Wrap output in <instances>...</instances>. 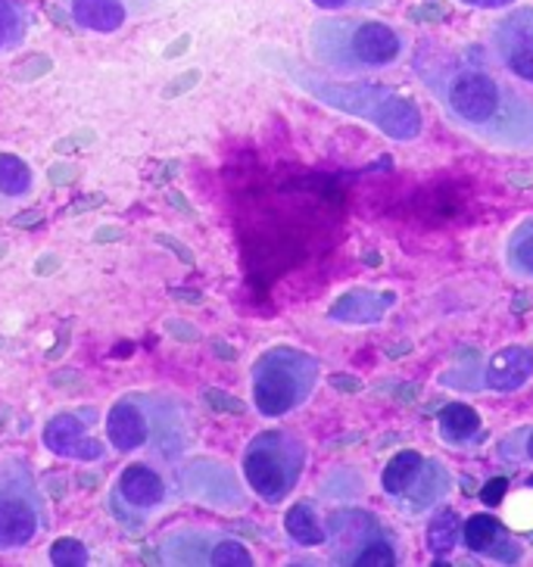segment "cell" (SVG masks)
<instances>
[{
  "label": "cell",
  "mask_w": 533,
  "mask_h": 567,
  "mask_svg": "<svg viewBox=\"0 0 533 567\" xmlns=\"http://www.w3.org/2000/svg\"><path fill=\"white\" fill-rule=\"evenodd\" d=\"M412 63L455 128L490 147L533 151V101L502 82L481 48H440L424 41Z\"/></svg>",
  "instance_id": "6da1fadb"
},
{
  "label": "cell",
  "mask_w": 533,
  "mask_h": 567,
  "mask_svg": "<svg viewBox=\"0 0 533 567\" xmlns=\"http://www.w3.org/2000/svg\"><path fill=\"white\" fill-rule=\"evenodd\" d=\"M309 48L321 66L340 75H362L393 66L406 51L402 34L378 19H318L309 29Z\"/></svg>",
  "instance_id": "7a4b0ae2"
},
{
  "label": "cell",
  "mask_w": 533,
  "mask_h": 567,
  "mask_svg": "<svg viewBox=\"0 0 533 567\" xmlns=\"http://www.w3.org/2000/svg\"><path fill=\"white\" fill-rule=\"evenodd\" d=\"M318 365L306 352L271 350L253 368V396L263 415H284L309 400Z\"/></svg>",
  "instance_id": "3957f363"
},
{
  "label": "cell",
  "mask_w": 533,
  "mask_h": 567,
  "mask_svg": "<svg viewBox=\"0 0 533 567\" xmlns=\"http://www.w3.org/2000/svg\"><path fill=\"white\" fill-rule=\"evenodd\" d=\"M244 471L250 486L266 502H281L303 471V446L294 436L271 431L263 434L244 458Z\"/></svg>",
  "instance_id": "277c9868"
},
{
  "label": "cell",
  "mask_w": 533,
  "mask_h": 567,
  "mask_svg": "<svg viewBox=\"0 0 533 567\" xmlns=\"http://www.w3.org/2000/svg\"><path fill=\"white\" fill-rule=\"evenodd\" d=\"M318 97L334 103L337 110L368 116L381 132L397 137V141H412L421 132V113H418L416 103H409L406 97H397V94H390L387 87H378V84L340 87L337 94L334 91H318Z\"/></svg>",
  "instance_id": "5b68a950"
},
{
  "label": "cell",
  "mask_w": 533,
  "mask_h": 567,
  "mask_svg": "<svg viewBox=\"0 0 533 567\" xmlns=\"http://www.w3.org/2000/svg\"><path fill=\"white\" fill-rule=\"evenodd\" d=\"M490 51L509 75L533 84V7H517L493 25Z\"/></svg>",
  "instance_id": "8992f818"
},
{
  "label": "cell",
  "mask_w": 533,
  "mask_h": 567,
  "mask_svg": "<svg viewBox=\"0 0 533 567\" xmlns=\"http://www.w3.org/2000/svg\"><path fill=\"white\" fill-rule=\"evenodd\" d=\"M38 530V502L29 486L0 484V549H19L32 543Z\"/></svg>",
  "instance_id": "52a82bcc"
},
{
  "label": "cell",
  "mask_w": 533,
  "mask_h": 567,
  "mask_svg": "<svg viewBox=\"0 0 533 567\" xmlns=\"http://www.w3.org/2000/svg\"><path fill=\"white\" fill-rule=\"evenodd\" d=\"M331 539H334V561L352 565V558L371 543L387 539L383 527L368 515V512H337L331 517Z\"/></svg>",
  "instance_id": "ba28073f"
},
{
  "label": "cell",
  "mask_w": 533,
  "mask_h": 567,
  "mask_svg": "<svg viewBox=\"0 0 533 567\" xmlns=\"http://www.w3.org/2000/svg\"><path fill=\"white\" fill-rule=\"evenodd\" d=\"M462 539L471 551L478 555H490L493 561H502V565H517L521 561V546H517L512 536L505 534L496 517L490 515H474L468 517L465 527H462Z\"/></svg>",
  "instance_id": "9c48e42d"
},
{
  "label": "cell",
  "mask_w": 533,
  "mask_h": 567,
  "mask_svg": "<svg viewBox=\"0 0 533 567\" xmlns=\"http://www.w3.org/2000/svg\"><path fill=\"white\" fill-rule=\"evenodd\" d=\"M533 374V350L531 347H505L493 352L483 368V384L496 393H512L531 381Z\"/></svg>",
  "instance_id": "30bf717a"
},
{
  "label": "cell",
  "mask_w": 533,
  "mask_h": 567,
  "mask_svg": "<svg viewBox=\"0 0 533 567\" xmlns=\"http://www.w3.org/2000/svg\"><path fill=\"white\" fill-rule=\"evenodd\" d=\"M48 446L60 455H75V458H84V462H94V458H103V443L101 440H91L84 434V424L79 417L60 415L53 417L48 424Z\"/></svg>",
  "instance_id": "8fae6325"
},
{
  "label": "cell",
  "mask_w": 533,
  "mask_h": 567,
  "mask_svg": "<svg viewBox=\"0 0 533 567\" xmlns=\"http://www.w3.org/2000/svg\"><path fill=\"white\" fill-rule=\"evenodd\" d=\"M447 493H450V474H447V467L440 465V462H433V458H424L418 477L409 484V489H406L397 502L402 505V512L418 515V512L437 505Z\"/></svg>",
  "instance_id": "7c38bea8"
},
{
  "label": "cell",
  "mask_w": 533,
  "mask_h": 567,
  "mask_svg": "<svg viewBox=\"0 0 533 567\" xmlns=\"http://www.w3.org/2000/svg\"><path fill=\"white\" fill-rule=\"evenodd\" d=\"M393 293H371V290H352L347 297L334 302V321H347V324H371L387 316V309L393 306Z\"/></svg>",
  "instance_id": "4fadbf2b"
},
{
  "label": "cell",
  "mask_w": 533,
  "mask_h": 567,
  "mask_svg": "<svg viewBox=\"0 0 533 567\" xmlns=\"http://www.w3.org/2000/svg\"><path fill=\"white\" fill-rule=\"evenodd\" d=\"M119 496H125L134 508H153L166 496V486L160 481V474L147 465H129L119 477Z\"/></svg>",
  "instance_id": "5bb4252c"
},
{
  "label": "cell",
  "mask_w": 533,
  "mask_h": 567,
  "mask_svg": "<svg viewBox=\"0 0 533 567\" xmlns=\"http://www.w3.org/2000/svg\"><path fill=\"white\" fill-rule=\"evenodd\" d=\"M106 434H110L116 450H137V446L147 443V417L141 415V409L132 405V402H119L106 417Z\"/></svg>",
  "instance_id": "9a60e30c"
},
{
  "label": "cell",
  "mask_w": 533,
  "mask_h": 567,
  "mask_svg": "<svg viewBox=\"0 0 533 567\" xmlns=\"http://www.w3.org/2000/svg\"><path fill=\"white\" fill-rule=\"evenodd\" d=\"M72 19L88 32H116L129 10L122 0H72Z\"/></svg>",
  "instance_id": "2e32d148"
},
{
  "label": "cell",
  "mask_w": 533,
  "mask_h": 567,
  "mask_svg": "<svg viewBox=\"0 0 533 567\" xmlns=\"http://www.w3.org/2000/svg\"><path fill=\"white\" fill-rule=\"evenodd\" d=\"M478 434H481V415L465 402H452L440 412V436L450 446L471 443V440H478Z\"/></svg>",
  "instance_id": "e0dca14e"
},
{
  "label": "cell",
  "mask_w": 533,
  "mask_h": 567,
  "mask_svg": "<svg viewBox=\"0 0 533 567\" xmlns=\"http://www.w3.org/2000/svg\"><path fill=\"white\" fill-rule=\"evenodd\" d=\"M424 465V455L416 450H406V452H397L387 467H383L381 474V486L387 496H393V499H400L402 493L409 489V484L418 477V471Z\"/></svg>",
  "instance_id": "ac0fdd59"
},
{
  "label": "cell",
  "mask_w": 533,
  "mask_h": 567,
  "mask_svg": "<svg viewBox=\"0 0 533 567\" xmlns=\"http://www.w3.org/2000/svg\"><path fill=\"white\" fill-rule=\"evenodd\" d=\"M284 530L290 534L294 543H300V546H321V543L328 539L325 527L318 524L316 512H312V505H306V502L294 505V508L287 512V517H284Z\"/></svg>",
  "instance_id": "d6986e66"
},
{
  "label": "cell",
  "mask_w": 533,
  "mask_h": 567,
  "mask_svg": "<svg viewBox=\"0 0 533 567\" xmlns=\"http://www.w3.org/2000/svg\"><path fill=\"white\" fill-rule=\"evenodd\" d=\"M505 262L517 278H533V218L521 221L509 244H505Z\"/></svg>",
  "instance_id": "ffe728a7"
},
{
  "label": "cell",
  "mask_w": 533,
  "mask_h": 567,
  "mask_svg": "<svg viewBox=\"0 0 533 567\" xmlns=\"http://www.w3.org/2000/svg\"><path fill=\"white\" fill-rule=\"evenodd\" d=\"M459 539H462V520H459V515L452 508H440L433 515L431 527H428V549H431V555H437V558L450 555L459 546Z\"/></svg>",
  "instance_id": "44dd1931"
},
{
  "label": "cell",
  "mask_w": 533,
  "mask_h": 567,
  "mask_svg": "<svg viewBox=\"0 0 533 567\" xmlns=\"http://www.w3.org/2000/svg\"><path fill=\"white\" fill-rule=\"evenodd\" d=\"M32 190V168L13 153H0V203L17 200Z\"/></svg>",
  "instance_id": "7402d4cb"
},
{
  "label": "cell",
  "mask_w": 533,
  "mask_h": 567,
  "mask_svg": "<svg viewBox=\"0 0 533 567\" xmlns=\"http://www.w3.org/2000/svg\"><path fill=\"white\" fill-rule=\"evenodd\" d=\"M25 29H29V13L17 0H0V51L17 48Z\"/></svg>",
  "instance_id": "603a6c76"
},
{
  "label": "cell",
  "mask_w": 533,
  "mask_h": 567,
  "mask_svg": "<svg viewBox=\"0 0 533 567\" xmlns=\"http://www.w3.org/2000/svg\"><path fill=\"white\" fill-rule=\"evenodd\" d=\"M51 561L60 567L69 565H88V549H84L79 539H72V536H63V539H57L51 546Z\"/></svg>",
  "instance_id": "cb8c5ba5"
},
{
  "label": "cell",
  "mask_w": 533,
  "mask_h": 567,
  "mask_svg": "<svg viewBox=\"0 0 533 567\" xmlns=\"http://www.w3.org/2000/svg\"><path fill=\"white\" fill-rule=\"evenodd\" d=\"M209 565H228V567H250L253 558L250 551L237 543H218L209 549Z\"/></svg>",
  "instance_id": "d4e9b609"
},
{
  "label": "cell",
  "mask_w": 533,
  "mask_h": 567,
  "mask_svg": "<svg viewBox=\"0 0 533 567\" xmlns=\"http://www.w3.org/2000/svg\"><path fill=\"white\" fill-rule=\"evenodd\" d=\"M201 400L206 402V409H213V412H218V415H244V412H247V405L237 400V396L218 393V390H213V386L201 390Z\"/></svg>",
  "instance_id": "484cf974"
},
{
  "label": "cell",
  "mask_w": 533,
  "mask_h": 567,
  "mask_svg": "<svg viewBox=\"0 0 533 567\" xmlns=\"http://www.w3.org/2000/svg\"><path fill=\"white\" fill-rule=\"evenodd\" d=\"M203 72L201 69H187V72H182L178 79H172V82L163 87V101H175V97H184V94H191L197 84H201Z\"/></svg>",
  "instance_id": "4316f807"
},
{
  "label": "cell",
  "mask_w": 533,
  "mask_h": 567,
  "mask_svg": "<svg viewBox=\"0 0 533 567\" xmlns=\"http://www.w3.org/2000/svg\"><path fill=\"white\" fill-rule=\"evenodd\" d=\"M98 141V132L94 128H79V132H72L69 137H60L57 144H53V153H60V156H66V153L82 151V147H91Z\"/></svg>",
  "instance_id": "83f0119b"
},
{
  "label": "cell",
  "mask_w": 533,
  "mask_h": 567,
  "mask_svg": "<svg viewBox=\"0 0 533 567\" xmlns=\"http://www.w3.org/2000/svg\"><path fill=\"white\" fill-rule=\"evenodd\" d=\"M53 69V60L51 56H44V53H38V56H32V60H25L22 66L13 72L19 82H34V79H41V75H48Z\"/></svg>",
  "instance_id": "f1b7e54d"
},
{
  "label": "cell",
  "mask_w": 533,
  "mask_h": 567,
  "mask_svg": "<svg viewBox=\"0 0 533 567\" xmlns=\"http://www.w3.org/2000/svg\"><path fill=\"white\" fill-rule=\"evenodd\" d=\"M168 331L172 340H178V343H197L201 340V328L197 324H191V321H184V318H166V324H163Z\"/></svg>",
  "instance_id": "f546056e"
},
{
  "label": "cell",
  "mask_w": 533,
  "mask_h": 567,
  "mask_svg": "<svg viewBox=\"0 0 533 567\" xmlns=\"http://www.w3.org/2000/svg\"><path fill=\"white\" fill-rule=\"evenodd\" d=\"M321 10H378L390 0H312Z\"/></svg>",
  "instance_id": "4dcf8cb0"
},
{
  "label": "cell",
  "mask_w": 533,
  "mask_h": 567,
  "mask_svg": "<svg viewBox=\"0 0 533 567\" xmlns=\"http://www.w3.org/2000/svg\"><path fill=\"white\" fill-rule=\"evenodd\" d=\"M156 244H160V247H166L168 252H175V256L182 259V266L191 268V266H194V262H197V259H194V250H191L187 244H182L178 237H172V234L160 231V234H156Z\"/></svg>",
  "instance_id": "1f68e13d"
},
{
  "label": "cell",
  "mask_w": 533,
  "mask_h": 567,
  "mask_svg": "<svg viewBox=\"0 0 533 567\" xmlns=\"http://www.w3.org/2000/svg\"><path fill=\"white\" fill-rule=\"evenodd\" d=\"M106 206V194H84V197H75V200L69 203V216H84V213H91V209H101Z\"/></svg>",
  "instance_id": "d6a6232c"
},
{
  "label": "cell",
  "mask_w": 533,
  "mask_h": 567,
  "mask_svg": "<svg viewBox=\"0 0 533 567\" xmlns=\"http://www.w3.org/2000/svg\"><path fill=\"white\" fill-rule=\"evenodd\" d=\"M60 268H63V259H60L57 252H41L38 262H34V275H38V278H51Z\"/></svg>",
  "instance_id": "836d02e7"
},
{
  "label": "cell",
  "mask_w": 533,
  "mask_h": 567,
  "mask_svg": "<svg viewBox=\"0 0 533 567\" xmlns=\"http://www.w3.org/2000/svg\"><path fill=\"white\" fill-rule=\"evenodd\" d=\"M125 228L122 225H101L98 231L91 234V240L94 244H119V240H125Z\"/></svg>",
  "instance_id": "e575fe53"
},
{
  "label": "cell",
  "mask_w": 533,
  "mask_h": 567,
  "mask_svg": "<svg viewBox=\"0 0 533 567\" xmlns=\"http://www.w3.org/2000/svg\"><path fill=\"white\" fill-rule=\"evenodd\" d=\"M505 489H509V481H505V477H496V481H490V484L483 486V493H481L483 505H500L502 496H505Z\"/></svg>",
  "instance_id": "d590c367"
},
{
  "label": "cell",
  "mask_w": 533,
  "mask_h": 567,
  "mask_svg": "<svg viewBox=\"0 0 533 567\" xmlns=\"http://www.w3.org/2000/svg\"><path fill=\"white\" fill-rule=\"evenodd\" d=\"M48 182L57 184V187H63V184L75 182V166H69V163H53L48 168Z\"/></svg>",
  "instance_id": "8d00e7d4"
},
{
  "label": "cell",
  "mask_w": 533,
  "mask_h": 567,
  "mask_svg": "<svg viewBox=\"0 0 533 567\" xmlns=\"http://www.w3.org/2000/svg\"><path fill=\"white\" fill-rule=\"evenodd\" d=\"M44 221V209H22L13 216V228H38Z\"/></svg>",
  "instance_id": "74e56055"
},
{
  "label": "cell",
  "mask_w": 533,
  "mask_h": 567,
  "mask_svg": "<svg viewBox=\"0 0 533 567\" xmlns=\"http://www.w3.org/2000/svg\"><path fill=\"white\" fill-rule=\"evenodd\" d=\"M168 297L184 302V306H201L203 302L201 290H187V287H172V290H168Z\"/></svg>",
  "instance_id": "f35d334b"
},
{
  "label": "cell",
  "mask_w": 533,
  "mask_h": 567,
  "mask_svg": "<svg viewBox=\"0 0 533 567\" xmlns=\"http://www.w3.org/2000/svg\"><path fill=\"white\" fill-rule=\"evenodd\" d=\"M331 386L334 390H340V393H359V390H362V381H359V378H350V374H334Z\"/></svg>",
  "instance_id": "ab89813d"
},
{
  "label": "cell",
  "mask_w": 533,
  "mask_h": 567,
  "mask_svg": "<svg viewBox=\"0 0 533 567\" xmlns=\"http://www.w3.org/2000/svg\"><path fill=\"white\" fill-rule=\"evenodd\" d=\"M166 200H168V206H175V209H178V213H182V216H187V218H194V216H197V213H194V206H191V203H187V197H184L182 190H168V194H166Z\"/></svg>",
  "instance_id": "60d3db41"
},
{
  "label": "cell",
  "mask_w": 533,
  "mask_h": 567,
  "mask_svg": "<svg viewBox=\"0 0 533 567\" xmlns=\"http://www.w3.org/2000/svg\"><path fill=\"white\" fill-rule=\"evenodd\" d=\"M459 3L474 7V10H505V7H512L515 0H459Z\"/></svg>",
  "instance_id": "b9f144b4"
},
{
  "label": "cell",
  "mask_w": 533,
  "mask_h": 567,
  "mask_svg": "<svg viewBox=\"0 0 533 567\" xmlns=\"http://www.w3.org/2000/svg\"><path fill=\"white\" fill-rule=\"evenodd\" d=\"M187 48H191V34H182V38H178L175 44H168L163 56H166V60H175V56H182V53H187Z\"/></svg>",
  "instance_id": "7bdbcfd3"
},
{
  "label": "cell",
  "mask_w": 533,
  "mask_h": 567,
  "mask_svg": "<svg viewBox=\"0 0 533 567\" xmlns=\"http://www.w3.org/2000/svg\"><path fill=\"white\" fill-rule=\"evenodd\" d=\"M79 381H82V374H75V371H57L51 378L53 386H79Z\"/></svg>",
  "instance_id": "ee69618b"
},
{
  "label": "cell",
  "mask_w": 533,
  "mask_h": 567,
  "mask_svg": "<svg viewBox=\"0 0 533 567\" xmlns=\"http://www.w3.org/2000/svg\"><path fill=\"white\" fill-rule=\"evenodd\" d=\"M524 434V440H521V462H533V427H527V431H521Z\"/></svg>",
  "instance_id": "f6af8a7d"
},
{
  "label": "cell",
  "mask_w": 533,
  "mask_h": 567,
  "mask_svg": "<svg viewBox=\"0 0 533 567\" xmlns=\"http://www.w3.org/2000/svg\"><path fill=\"white\" fill-rule=\"evenodd\" d=\"M213 352H216L218 359H228V362H234V359H237V350H234L232 343H222V340H216V343H213Z\"/></svg>",
  "instance_id": "bcb514c9"
},
{
  "label": "cell",
  "mask_w": 533,
  "mask_h": 567,
  "mask_svg": "<svg viewBox=\"0 0 533 567\" xmlns=\"http://www.w3.org/2000/svg\"><path fill=\"white\" fill-rule=\"evenodd\" d=\"M66 343H69V328H63V331H60V340H57V347L48 350V359H60L63 350H66Z\"/></svg>",
  "instance_id": "7dc6e473"
},
{
  "label": "cell",
  "mask_w": 533,
  "mask_h": 567,
  "mask_svg": "<svg viewBox=\"0 0 533 567\" xmlns=\"http://www.w3.org/2000/svg\"><path fill=\"white\" fill-rule=\"evenodd\" d=\"M48 484H51L53 499H63V496H66V484H63V477H60V474H57V477H51Z\"/></svg>",
  "instance_id": "c3c4849f"
},
{
  "label": "cell",
  "mask_w": 533,
  "mask_h": 567,
  "mask_svg": "<svg viewBox=\"0 0 533 567\" xmlns=\"http://www.w3.org/2000/svg\"><path fill=\"white\" fill-rule=\"evenodd\" d=\"M141 558H144L147 565H160V561H163V558H160V551H156V549H144V551H141Z\"/></svg>",
  "instance_id": "681fc988"
},
{
  "label": "cell",
  "mask_w": 533,
  "mask_h": 567,
  "mask_svg": "<svg viewBox=\"0 0 533 567\" xmlns=\"http://www.w3.org/2000/svg\"><path fill=\"white\" fill-rule=\"evenodd\" d=\"M10 256V244L7 240H0V259H7Z\"/></svg>",
  "instance_id": "f907efd6"
},
{
  "label": "cell",
  "mask_w": 533,
  "mask_h": 567,
  "mask_svg": "<svg viewBox=\"0 0 533 567\" xmlns=\"http://www.w3.org/2000/svg\"><path fill=\"white\" fill-rule=\"evenodd\" d=\"M0 347H3V337H0Z\"/></svg>",
  "instance_id": "816d5d0a"
},
{
  "label": "cell",
  "mask_w": 533,
  "mask_h": 567,
  "mask_svg": "<svg viewBox=\"0 0 533 567\" xmlns=\"http://www.w3.org/2000/svg\"><path fill=\"white\" fill-rule=\"evenodd\" d=\"M527 484H531V486H533V477H531V481H527Z\"/></svg>",
  "instance_id": "f5cc1de1"
}]
</instances>
